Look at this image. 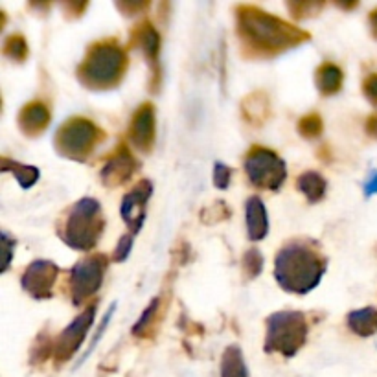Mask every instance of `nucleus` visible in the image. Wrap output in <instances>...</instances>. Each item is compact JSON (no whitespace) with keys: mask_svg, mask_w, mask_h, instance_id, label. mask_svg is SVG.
I'll return each mask as SVG.
<instances>
[{"mask_svg":"<svg viewBox=\"0 0 377 377\" xmlns=\"http://www.w3.org/2000/svg\"><path fill=\"white\" fill-rule=\"evenodd\" d=\"M236 13L243 43L258 54H280L311 39V35L304 30H298L256 6H239Z\"/></svg>","mask_w":377,"mask_h":377,"instance_id":"f257e3e1","label":"nucleus"},{"mask_svg":"<svg viewBox=\"0 0 377 377\" xmlns=\"http://www.w3.org/2000/svg\"><path fill=\"white\" fill-rule=\"evenodd\" d=\"M326 273V259L309 239H293L278 250L275 278L278 286L293 295H306L320 284Z\"/></svg>","mask_w":377,"mask_h":377,"instance_id":"f03ea898","label":"nucleus"},{"mask_svg":"<svg viewBox=\"0 0 377 377\" xmlns=\"http://www.w3.org/2000/svg\"><path fill=\"white\" fill-rule=\"evenodd\" d=\"M127 68V54L114 41L96 43L77 68V77L89 89L105 91L122 81Z\"/></svg>","mask_w":377,"mask_h":377,"instance_id":"7ed1b4c3","label":"nucleus"},{"mask_svg":"<svg viewBox=\"0 0 377 377\" xmlns=\"http://www.w3.org/2000/svg\"><path fill=\"white\" fill-rule=\"evenodd\" d=\"M105 230L102 205L92 197L80 199L66 214L61 226V239L74 250H92Z\"/></svg>","mask_w":377,"mask_h":377,"instance_id":"20e7f679","label":"nucleus"},{"mask_svg":"<svg viewBox=\"0 0 377 377\" xmlns=\"http://www.w3.org/2000/svg\"><path fill=\"white\" fill-rule=\"evenodd\" d=\"M309 324L300 311H278L267 318L264 350L267 353H282L284 357L297 356L306 344Z\"/></svg>","mask_w":377,"mask_h":377,"instance_id":"39448f33","label":"nucleus"},{"mask_svg":"<svg viewBox=\"0 0 377 377\" xmlns=\"http://www.w3.org/2000/svg\"><path fill=\"white\" fill-rule=\"evenodd\" d=\"M105 138L100 127L86 118H71L61 125L55 135V147L59 155L75 162H85L96 146Z\"/></svg>","mask_w":377,"mask_h":377,"instance_id":"423d86ee","label":"nucleus"},{"mask_svg":"<svg viewBox=\"0 0 377 377\" xmlns=\"http://www.w3.org/2000/svg\"><path fill=\"white\" fill-rule=\"evenodd\" d=\"M245 172L248 181L261 190H276L282 188V184L287 177L286 162L276 155L275 151L267 147H252L245 156Z\"/></svg>","mask_w":377,"mask_h":377,"instance_id":"0eeeda50","label":"nucleus"},{"mask_svg":"<svg viewBox=\"0 0 377 377\" xmlns=\"http://www.w3.org/2000/svg\"><path fill=\"white\" fill-rule=\"evenodd\" d=\"M105 270H107V258L103 254H92L72 267L71 297L74 306H81L100 291Z\"/></svg>","mask_w":377,"mask_h":377,"instance_id":"6e6552de","label":"nucleus"},{"mask_svg":"<svg viewBox=\"0 0 377 377\" xmlns=\"http://www.w3.org/2000/svg\"><path fill=\"white\" fill-rule=\"evenodd\" d=\"M96 317V304H91L85 311L77 315L71 322V326L57 337L54 346V357L55 362H66L72 359L75 351L80 350V346L83 344V340L86 337V331L91 329L92 322Z\"/></svg>","mask_w":377,"mask_h":377,"instance_id":"1a4fd4ad","label":"nucleus"},{"mask_svg":"<svg viewBox=\"0 0 377 377\" xmlns=\"http://www.w3.org/2000/svg\"><path fill=\"white\" fill-rule=\"evenodd\" d=\"M59 275V267L50 261V259H35L30 264L24 275L21 278L22 289L30 295V297L43 300V298L52 297V289L55 286Z\"/></svg>","mask_w":377,"mask_h":377,"instance_id":"9d476101","label":"nucleus"},{"mask_svg":"<svg viewBox=\"0 0 377 377\" xmlns=\"http://www.w3.org/2000/svg\"><path fill=\"white\" fill-rule=\"evenodd\" d=\"M151 194H153V186H151L149 181L144 178L122 199L120 214H122V219L125 221V225L129 226L133 234L140 230L144 221H146V206Z\"/></svg>","mask_w":377,"mask_h":377,"instance_id":"9b49d317","label":"nucleus"},{"mask_svg":"<svg viewBox=\"0 0 377 377\" xmlns=\"http://www.w3.org/2000/svg\"><path fill=\"white\" fill-rule=\"evenodd\" d=\"M136 169H138V164H136L135 156L131 155L127 147L120 146L118 151L105 162L100 175H102V183L107 188H116V186L127 183L135 175Z\"/></svg>","mask_w":377,"mask_h":377,"instance_id":"f8f14e48","label":"nucleus"},{"mask_svg":"<svg viewBox=\"0 0 377 377\" xmlns=\"http://www.w3.org/2000/svg\"><path fill=\"white\" fill-rule=\"evenodd\" d=\"M155 109L151 103H144L131 120V144L140 151H151L155 144Z\"/></svg>","mask_w":377,"mask_h":377,"instance_id":"ddd939ff","label":"nucleus"},{"mask_svg":"<svg viewBox=\"0 0 377 377\" xmlns=\"http://www.w3.org/2000/svg\"><path fill=\"white\" fill-rule=\"evenodd\" d=\"M50 124L48 107L41 102H32L22 107L19 113V127L24 135L37 136L41 135Z\"/></svg>","mask_w":377,"mask_h":377,"instance_id":"4468645a","label":"nucleus"},{"mask_svg":"<svg viewBox=\"0 0 377 377\" xmlns=\"http://www.w3.org/2000/svg\"><path fill=\"white\" fill-rule=\"evenodd\" d=\"M245 219H247V234L252 241H261L264 237H267V232H269L267 208H265L264 201L256 195L247 199Z\"/></svg>","mask_w":377,"mask_h":377,"instance_id":"2eb2a0df","label":"nucleus"},{"mask_svg":"<svg viewBox=\"0 0 377 377\" xmlns=\"http://www.w3.org/2000/svg\"><path fill=\"white\" fill-rule=\"evenodd\" d=\"M348 328L359 337H372L377 333V309L376 307H362L348 315Z\"/></svg>","mask_w":377,"mask_h":377,"instance_id":"dca6fc26","label":"nucleus"},{"mask_svg":"<svg viewBox=\"0 0 377 377\" xmlns=\"http://www.w3.org/2000/svg\"><path fill=\"white\" fill-rule=\"evenodd\" d=\"M135 44L144 52L147 59L156 65V59H158V50H160V35L156 32L155 28L151 26L149 22H144L140 26L136 28L135 37H133Z\"/></svg>","mask_w":377,"mask_h":377,"instance_id":"f3484780","label":"nucleus"},{"mask_svg":"<svg viewBox=\"0 0 377 377\" xmlns=\"http://www.w3.org/2000/svg\"><path fill=\"white\" fill-rule=\"evenodd\" d=\"M342 77H344L342 71L333 63L320 65V68L317 71V86L320 94L331 96L335 92H339L340 86H342Z\"/></svg>","mask_w":377,"mask_h":377,"instance_id":"a211bd4d","label":"nucleus"},{"mask_svg":"<svg viewBox=\"0 0 377 377\" xmlns=\"http://www.w3.org/2000/svg\"><path fill=\"white\" fill-rule=\"evenodd\" d=\"M298 190L306 195L309 203H318L326 195V181L320 173L306 172L298 177Z\"/></svg>","mask_w":377,"mask_h":377,"instance_id":"6ab92c4d","label":"nucleus"},{"mask_svg":"<svg viewBox=\"0 0 377 377\" xmlns=\"http://www.w3.org/2000/svg\"><path fill=\"white\" fill-rule=\"evenodd\" d=\"M221 377H248L247 365H245L239 346H228L223 353Z\"/></svg>","mask_w":377,"mask_h":377,"instance_id":"aec40b11","label":"nucleus"},{"mask_svg":"<svg viewBox=\"0 0 377 377\" xmlns=\"http://www.w3.org/2000/svg\"><path fill=\"white\" fill-rule=\"evenodd\" d=\"M2 172H11L15 178L21 184V188L28 190L32 188L33 184L39 181V169L35 166H26V164H19L10 158H2Z\"/></svg>","mask_w":377,"mask_h":377,"instance_id":"412c9836","label":"nucleus"},{"mask_svg":"<svg viewBox=\"0 0 377 377\" xmlns=\"http://www.w3.org/2000/svg\"><path fill=\"white\" fill-rule=\"evenodd\" d=\"M264 270V256L259 252L258 248H250L243 256V273H245V278L248 280H254L258 278Z\"/></svg>","mask_w":377,"mask_h":377,"instance_id":"4be33fe9","label":"nucleus"},{"mask_svg":"<svg viewBox=\"0 0 377 377\" xmlns=\"http://www.w3.org/2000/svg\"><path fill=\"white\" fill-rule=\"evenodd\" d=\"M4 55L13 61H24L28 57V43L22 35H11L4 43Z\"/></svg>","mask_w":377,"mask_h":377,"instance_id":"5701e85b","label":"nucleus"},{"mask_svg":"<svg viewBox=\"0 0 377 377\" xmlns=\"http://www.w3.org/2000/svg\"><path fill=\"white\" fill-rule=\"evenodd\" d=\"M322 129H324L322 118L315 113L306 114V116L298 122V133H300L304 138H317V136H320Z\"/></svg>","mask_w":377,"mask_h":377,"instance_id":"b1692460","label":"nucleus"},{"mask_svg":"<svg viewBox=\"0 0 377 377\" xmlns=\"http://www.w3.org/2000/svg\"><path fill=\"white\" fill-rule=\"evenodd\" d=\"M158 306H160V298H153L149 306H147L146 309H144V313H142V317L138 318V322L133 326V335H138V337L144 335V331H146L151 326V322H153V318H155L156 311H158Z\"/></svg>","mask_w":377,"mask_h":377,"instance_id":"393cba45","label":"nucleus"},{"mask_svg":"<svg viewBox=\"0 0 377 377\" xmlns=\"http://www.w3.org/2000/svg\"><path fill=\"white\" fill-rule=\"evenodd\" d=\"M133 243H135V234H125L118 241L116 248H114V259L116 261H125L129 258L131 250H133Z\"/></svg>","mask_w":377,"mask_h":377,"instance_id":"a878e982","label":"nucleus"},{"mask_svg":"<svg viewBox=\"0 0 377 377\" xmlns=\"http://www.w3.org/2000/svg\"><path fill=\"white\" fill-rule=\"evenodd\" d=\"M230 177H232V169L223 162H216V166H214V184H216V188L219 190H226L228 188V184H230Z\"/></svg>","mask_w":377,"mask_h":377,"instance_id":"bb28decb","label":"nucleus"},{"mask_svg":"<svg viewBox=\"0 0 377 377\" xmlns=\"http://www.w3.org/2000/svg\"><path fill=\"white\" fill-rule=\"evenodd\" d=\"M2 248H4V265H2V273L10 269L11 256H13V248H15V239H11L8 232H2Z\"/></svg>","mask_w":377,"mask_h":377,"instance_id":"cd10ccee","label":"nucleus"},{"mask_svg":"<svg viewBox=\"0 0 377 377\" xmlns=\"http://www.w3.org/2000/svg\"><path fill=\"white\" fill-rule=\"evenodd\" d=\"M362 92L372 105H377V74L368 75L362 83Z\"/></svg>","mask_w":377,"mask_h":377,"instance_id":"c85d7f7f","label":"nucleus"},{"mask_svg":"<svg viewBox=\"0 0 377 377\" xmlns=\"http://www.w3.org/2000/svg\"><path fill=\"white\" fill-rule=\"evenodd\" d=\"M289 6V10L293 11V15L298 17V19H304V17L311 15V11H318L320 8H322V4H307V2H304V4H287Z\"/></svg>","mask_w":377,"mask_h":377,"instance_id":"c756f323","label":"nucleus"},{"mask_svg":"<svg viewBox=\"0 0 377 377\" xmlns=\"http://www.w3.org/2000/svg\"><path fill=\"white\" fill-rule=\"evenodd\" d=\"M377 194V172L374 173L372 177L368 178L367 186H365V195L367 197H370V195H376Z\"/></svg>","mask_w":377,"mask_h":377,"instance_id":"7c9ffc66","label":"nucleus"},{"mask_svg":"<svg viewBox=\"0 0 377 377\" xmlns=\"http://www.w3.org/2000/svg\"><path fill=\"white\" fill-rule=\"evenodd\" d=\"M367 133L372 136V138H377V114H372V116L367 120Z\"/></svg>","mask_w":377,"mask_h":377,"instance_id":"2f4dec72","label":"nucleus"},{"mask_svg":"<svg viewBox=\"0 0 377 377\" xmlns=\"http://www.w3.org/2000/svg\"><path fill=\"white\" fill-rule=\"evenodd\" d=\"M370 28H372L374 37L377 39V8L370 13Z\"/></svg>","mask_w":377,"mask_h":377,"instance_id":"473e14b6","label":"nucleus"}]
</instances>
